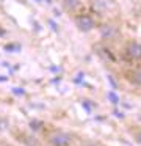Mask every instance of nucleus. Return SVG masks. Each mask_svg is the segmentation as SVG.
I'll use <instances>...</instances> for the list:
<instances>
[{
  "mask_svg": "<svg viewBox=\"0 0 141 146\" xmlns=\"http://www.w3.org/2000/svg\"><path fill=\"white\" fill-rule=\"evenodd\" d=\"M74 24L77 27L78 32L81 33H91L93 30H96L97 22L94 19L93 14H88V13H78L74 16Z\"/></svg>",
  "mask_w": 141,
  "mask_h": 146,
  "instance_id": "obj_1",
  "label": "nucleus"
},
{
  "mask_svg": "<svg viewBox=\"0 0 141 146\" xmlns=\"http://www.w3.org/2000/svg\"><path fill=\"white\" fill-rule=\"evenodd\" d=\"M124 57L132 63H140L141 61V42L140 41H128L124 46Z\"/></svg>",
  "mask_w": 141,
  "mask_h": 146,
  "instance_id": "obj_2",
  "label": "nucleus"
},
{
  "mask_svg": "<svg viewBox=\"0 0 141 146\" xmlns=\"http://www.w3.org/2000/svg\"><path fill=\"white\" fill-rule=\"evenodd\" d=\"M47 141L50 146H71V135L64 130H53L49 133Z\"/></svg>",
  "mask_w": 141,
  "mask_h": 146,
  "instance_id": "obj_3",
  "label": "nucleus"
},
{
  "mask_svg": "<svg viewBox=\"0 0 141 146\" xmlns=\"http://www.w3.org/2000/svg\"><path fill=\"white\" fill-rule=\"evenodd\" d=\"M99 35L103 41H113V39L118 38L119 29L113 24H103V25L99 27Z\"/></svg>",
  "mask_w": 141,
  "mask_h": 146,
  "instance_id": "obj_4",
  "label": "nucleus"
},
{
  "mask_svg": "<svg viewBox=\"0 0 141 146\" xmlns=\"http://www.w3.org/2000/svg\"><path fill=\"white\" fill-rule=\"evenodd\" d=\"M60 3H61L63 10L72 16L81 13V8H83V0H60Z\"/></svg>",
  "mask_w": 141,
  "mask_h": 146,
  "instance_id": "obj_5",
  "label": "nucleus"
},
{
  "mask_svg": "<svg viewBox=\"0 0 141 146\" xmlns=\"http://www.w3.org/2000/svg\"><path fill=\"white\" fill-rule=\"evenodd\" d=\"M128 80H130L132 85L141 88V64L136 68H133V69L128 72Z\"/></svg>",
  "mask_w": 141,
  "mask_h": 146,
  "instance_id": "obj_6",
  "label": "nucleus"
},
{
  "mask_svg": "<svg viewBox=\"0 0 141 146\" xmlns=\"http://www.w3.org/2000/svg\"><path fill=\"white\" fill-rule=\"evenodd\" d=\"M133 138H135V141H136L138 145L141 146V129L135 130V133H133Z\"/></svg>",
  "mask_w": 141,
  "mask_h": 146,
  "instance_id": "obj_7",
  "label": "nucleus"
}]
</instances>
